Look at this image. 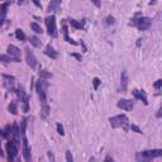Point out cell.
<instances>
[{
  "label": "cell",
  "mask_w": 162,
  "mask_h": 162,
  "mask_svg": "<svg viewBox=\"0 0 162 162\" xmlns=\"http://www.w3.org/2000/svg\"><path fill=\"white\" fill-rule=\"evenodd\" d=\"M17 94H18L19 99L22 100V101H24V100L27 99V95H26V91H24L23 86H19V87H18V91H17Z\"/></svg>",
  "instance_id": "ac0fdd59"
},
{
  "label": "cell",
  "mask_w": 162,
  "mask_h": 162,
  "mask_svg": "<svg viewBox=\"0 0 162 162\" xmlns=\"http://www.w3.org/2000/svg\"><path fill=\"white\" fill-rule=\"evenodd\" d=\"M23 110L26 112V113H27L28 110H29V101H28V98L23 101Z\"/></svg>",
  "instance_id": "83f0119b"
},
{
  "label": "cell",
  "mask_w": 162,
  "mask_h": 162,
  "mask_svg": "<svg viewBox=\"0 0 162 162\" xmlns=\"http://www.w3.org/2000/svg\"><path fill=\"white\" fill-rule=\"evenodd\" d=\"M107 23L110 26V24H114L115 23V19H114V17H112V15H109V17L107 18Z\"/></svg>",
  "instance_id": "1f68e13d"
},
{
  "label": "cell",
  "mask_w": 162,
  "mask_h": 162,
  "mask_svg": "<svg viewBox=\"0 0 162 162\" xmlns=\"http://www.w3.org/2000/svg\"><path fill=\"white\" fill-rule=\"evenodd\" d=\"M128 87V74L127 71H123L120 75V89L122 91H127Z\"/></svg>",
  "instance_id": "ba28073f"
},
{
  "label": "cell",
  "mask_w": 162,
  "mask_h": 162,
  "mask_svg": "<svg viewBox=\"0 0 162 162\" xmlns=\"http://www.w3.org/2000/svg\"><path fill=\"white\" fill-rule=\"evenodd\" d=\"M144 153L151 158H155V157H161L162 156V151L161 149H152V151H144Z\"/></svg>",
  "instance_id": "5bb4252c"
},
{
  "label": "cell",
  "mask_w": 162,
  "mask_h": 162,
  "mask_svg": "<svg viewBox=\"0 0 162 162\" xmlns=\"http://www.w3.org/2000/svg\"><path fill=\"white\" fill-rule=\"evenodd\" d=\"M34 4H36V5H37V6H39V8H42V5H41V4H39L38 1H36V0H34Z\"/></svg>",
  "instance_id": "74e56055"
},
{
  "label": "cell",
  "mask_w": 162,
  "mask_h": 162,
  "mask_svg": "<svg viewBox=\"0 0 162 162\" xmlns=\"http://www.w3.org/2000/svg\"><path fill=\"white\" fill-rule=\"evenodd\" d=\"M109 122H110V125L113 128H119L122 127V115L113 117V118L109 119Z\"/></svg>",
  "instance_id": "9c48e42d"
},
{
  "label": "cell",
  "mask_w": 162,
  "mask_h": 162,
  "mask_svg": "<svg viewBox=\"0 0 162 162\" xmlns=\"http://www.w3.org/2000/svg\"><path fill=\"white\" fill-rule=\"evenodd\" d=\"M136 158H137V162H151V161H152L151 157H148V156L144 153V151L137 153V155H136Z\"/></svg>",
  "instance_id": "8fae6325"
},
{
  "label": "cell",
  "mask_w": 162,
  "mask_h": 162,
  "mask_svg": "<svg viewBox=\"0 0 162 162\" xmlns=\"http://www.w3.org/2000/svg\"><path fill=\"white\" fill-rule=\"evenodd\" d=\"M23 155H24V158H26L27 162H31V151H29V147H28V141L26 137H23Z\"/></svg>",
  "instance_id": "52a82bcc"
},
{
  "label": "cell",
  "mask_w": 162,
  "mask_h": 162,
  "mask_svg": "<svg viewBox=\"0 0 162 162\" xmlns=\"http://www.w3.org/2000/svg\"><path fill=\"white\" fill-rule=\"evenodd\" d=\"M29 42H31L32 46H34V47H37V48H39L41 46H42V42H41L39 38H37L36 36H32V37L29 38Z\"/></svg>",
  "instance_id": "e0dca14e"
},
{
  "label": "cell",
  "mask_w": 162,
  "mask_h": 162,
  "mask_svg": "<svg viewBox=\"0 0 162 162\" xmlns=\"http://www.w3.org/2000/svg\"><path fill=\"white\" fill-rule=\"evenodd\" d=\"M11 134L14 137V141H17V142L20 141V129L18 128V125L15 123L11 125Z\"/></svg>",
  "instance_id": "7c38bea8"
},
{
  "label": "cell",
  "mask_w": 162,
  "mask_h": 162,
  "mask_svg": "<svg viewBox=\"0 0 162 162\" xmlns=\"http://www.w3.org/2000/svg\"><path fill=\"white\" fill-rule=\"evenodd\" d=\"M68 23H70L74 28H76V29H81V28L84 27L82 23H80V22H77V20H75V19H70V20H68Z\"/></svg>",
  "instance_id": "d6986e66"
},
{
  "label": "cell",
  "mask_w": 162,
  "mask_h": 162,
  "mask_svg": "<svg viewBox=\"0 0 162 162\" xmlns=\"http://www.w3.org/2000/svg\"><path fill=\"white\" fill-rule=\"evenodd\" d=\"M161 86H162V80H157L155 82V87L156 89H161Z\"/></svg>",
  "instance_id": "836d02e7"
},
{
  "label": "cell",
  "mask_w": 162,
  "mask_h": 162,
  "mask_svg": "<svg viewBox=\"0 0 162 162\" xmlns=\"http://www.w3.org/2000/svg\"><path fill=\"white\" fill-rule=\"evenodd\" d=\"M117 105H118V108L124 109V110H127V112H129V110H132V109H133V101L132 100H127V99L119 100Z\"/></svg>",
  "instance_id": "5b68a950"
},
{
  "label": "cell",
  "mask_w": 162,
  "mask_h": 162,
  "mask_svg": "<svg viewBox=\"0 0 162 162\" xmlns=\"http://www.w3.org/2000/svg\"><path fill=\"white\" fill-rule=\"evenodd\" d=\"M26 128H27V119L24 118L20 122V133H22L23 137H26Z\"/></svg>",
  "instance_id": "7402d4cb"
},
{
  "label": "cell",
  "mask_w": 162,
  "mask_h": 162,
  "mask_svg": "<svg viewBox=\"0 0 162 162\" xmlns=\"http://www.w3.org/2000/svg\"><path fill=\"white\" fill-rule=\"evenodd\" d=\"M44 53H46L48 57H51V58H57V52H56L55 50H53V47L52 46H46V50H44Z\"/></svg>",
  "instance_id": "4fadbf2b"
},
{
  "label": "cell",
  "mask_w": 162,
  "mask_h": 162,
  "mask_svg": "<svg viewBox=\"0 0 162 162\" xmlns=\"http://www.w3.org/2000/svg\"><path fill=\"white\" fill-rule=\"evenodd\" d=\"M137 27H138V29L139 31H146L147 28L151 26V19L149 18H139L138 20H137V24H136Z\"/></svg>",
  "instance_id": "277c9868"
},
{
  "label": "cell",
  "mask_w": 162,
  "mask_h": 162,
  "mask_svg": "<svg viewBox=\"0 0 162 162\" xmlns=\"http://www.w3.org/2000/svg\"><path fill=\"white\" fill-rule=\"evenodd\" d=\"M72 57H75L79 61H82V57H81V55H79V53H72Z\"/></svg>",
  "instance_id": "e575fe53"
},
{
  "label": "cell",
  "mask_w": 162,
  "mask_h": 162,
  "mask_svg": "<svg viewBox=\"0 0 162 162\" xmlns=\"http://www.w3.org/2000/svg\"><path fill=\"white\" fill-rule=\"evenodd\" d=\"M9 112L11 113V114H17L18 113V110H17V103H15V101H11L10 103V105H9Z\"/></svg>",
  "instance_id": "484cf974"
},
{
  "label": "cell",
  "mask_w": 162,
  "mask_h": 162,
  "mask_svg": "<svg viewBox=\"0 0 162 162\" xmlns=\"http://www.w3.org/2000/svg\"><path fill=\"white\" fill-rule=\"evenodd\" d=\"M46 24H47L48 34L52 36V37H56V36H57V28H56V18H55V15L47 17L46 18Z\"/></svg>",
  "instance_id": "6da1fadb"
},
{
  "label": "cell",
  "mask_w": 162,
  "mask_h": 162,
  "mask_svg": "<svg viewBox=\"0 0 162 162\" xmlns=\"http://www.w3.org/2000/svg\"><path fill=\"white\" fill-rule=\"evenodd\" d=\"M132 92H133V95H134L137 99H139V100L143 101V104H144V105H148V101H147V98H146V94L143 92V90H142V91L133 90Z\"/></svg>",
  "instance_id": "30bf717a"
},
{
  "label": "cell",
  "mask_w": 162,
  "mask_h": 162,
  "mask_svg": "<svg viewBox=\"0 0 162 162\" xmlns=\"http://www.w3.org/2000/svg\"><path fill=\"white\" fill-rule=\"evenodd\" d=\"M39 77L43 79V80H47V79H51L52 75L50 74V72H47L46 70H41L39 71Z\"/></svg>",
  "instance_id": "44dd1931"
},
{
  "label": "cell",
  "mask_w": 162,
  "mask_h": 162,
  "mask_svg": "<svg viewBox=\"0 0 162 162\" xmlns=\"http://www.w3.org/2000/svg\"><path fill=\"white\" fill-rule=\"evenodd\" d=\"M110 162H114V161H113V160H110Z\"/></svg>",
  "instance_id": "60d3db41"
},
{
  "label": "cell",
  "mask_w": 162,
  "mask_h": 162,
  "mask_svg": "<svg viewBox=\"0 0 162 162\" xmlns=\"http://www.w3.org/2000/svg\"><path fill=\"white\" fill-rule=\"evenodd\" d=\"M122 128L124 129V131H128V118L125 117L124 114H122Z\"/></svg>",
  "instance_id": "603a6c76"
},
{
  "label": "cell",
  "mask_w": 162,
  "mask_h": 162,
  "mask_svg": "<svg viewBox=\"0 0 162 162\" xmlns=\"http://www.w3.org/2000/svg\"><path fill=\"white\" fill-rule=\"evenodd\" d=\"M26 61H27V63L31 66V68L37 67V58L34 57L33 52H32L29 48H27V50H26Z\"/></svg>",
  "instance_id": "3957f363"
},
{
  "label": "cell",
  "mask_w": 162,
  "mask_h": 162,
  "mask_svg": "<svg viewBox=\"0 0 162 162\" xmlns=\"http://www.w3.org/2000/svg\"><path fill=\"white\" fill-rule=\"evenodd\" d=\"M66 161L67 162H74V157H72V153L70 151H66Z\"/></svg>",
  "instance_id": "f546056e"
},
{
  "label": "cell",
  "mask_w": 162,
  "mask_h": 162,
  "mask_svg": "<svg viewBox=\"0 0 162 162\" xmlns=\"http://www.w3.org/2000/svg\"><path fill=\"white\" fill-rule=\"evenodd\" d=\"M100 82H101V81H100L99 77H95L94 80H92V84H94V89H95V90H98V89H99Z\"/></svg>",
  "instance_id": "f1b7e54d"
},
{
  "label": "cell",
  "mask_w": 162,
  "mask_h": 162,
  "mask_svg": "<svg viewBox=\"0 0 162 162\" xmlns=\"http://www.w3.org/2000/svg\"><path fill=\"white\" fill-rule=\"evenodd\" d=\"M57 132H58V134H61V136H63L65 134V131H63V127L61 125L60 123L57 124Z\"/></svg>",
  "instance_id": "4dcf8cb0"
},
{
  "label": "cell",
  "mask_w": 162,
  "mask_h": 162,
  "mask_svg": "<svg viewBox=\"0 0 162 162\" xmlns=\"http://www.w3.org/2000/svg\"><path fill=\"white\" fill-rule=\"evenodd\" d=\"M48 114H50V107H48V104H43L42 109H41V118H47Z\"/></svg>",
  "instance_id": "2e32d148"
},
{
  "label": "cell",
  "mask_w": 162,
  "mask_h": 162,
  "mask_svg": "<svg viewBox=\"0 0 162 162\" xmlns=\"http://www.w3.org/2000/svg\"><path fill=\"white\" fill-rule=\"evenodd\" d=\"M6 151H8V161L9 162H14L15 156L18 155V147L14 144L13 141H10L6 144Z\"/></svg>",
  "instance_id": "7a4b0ae2"
},
{
  "label": "cell",
  "mask_w": 162,
  "mask_h": 162,
  "mask_svg": "<svg viewBox=\"0 0 162 162\" xmlns=\"http://www.w3.org/2000/svg\"><path fill=\"white\" fill-rule=\"evenodd\" d=\"M15 37H17L19 41H26V34L22 29H17L15 31Z\"/></svg>",
  "instance_id": "d4e9b609"
},
{
  "label": "cell",
  "mask_w": 162,
  "mask_h": 162,
  "mask_svg": "<svg viewBox=\"0 0 162 162\" xmlns=\"http://www.w3.org/2000/svg\"><path fill=\"white\" fill-rule=\"evenodd\" d=\"M0 61H3V62H19V58H14L8 55H1L0 56Z\"/></svg>",
  "instance_id": "9a60e30c"
},
{
  "label": "cell",
  "mask_w": 162,
  "mask_h": 162,
  "mask_svg": "<svg viewBox=\"0 0 162 162\" xmlns=\"http://www.w3.org/2000/svg\"><path fill=\"white\" fill-rule=\"evenodd\" d=\"M31 28L36 32V33H42V32H43L42 27H41L39 24H37V23H31Z\"/></svg>",
  "instance_id": "cb8c5ba5"
},
{
  "label": "cell",
  "mask_w": 162,
  "mask_h": 162,
  "mask_svg": "<svg viewBox=\"0 0 162 162\" xmlns=\"http://www.w3.org/2000/svg\"><path fill=\"white\" fill-rule=\"evenodd\" d=\"M3 77L5 79V80H8V81H14V77H13V76H9V75H4Z\"/></svg>",
  "instance_id": "d590c367"
},
{
  "label": "cell",
  "mask_w": 162,
  "mask_h": 162,
  "mask_svg": "<svg viewBox=\"0 0 162 162\" xmlns=\"http://www.w3.org/2000/svg\"><path fill=\"white\" fill-rule=\"evenodd\" d=\"M8 53H9V56H11V57H14V58L20 57V50L17 46H14V44H9V46H8Z\"/></svg>",
  "instance_id": "8992f818"
},
{
  "label": "cell",
  "mask_w": 162,
  "mask_h": 162,
  "mask_svg": "<svg viewBox=\"0 0 162 162\" xmlns=\"http://www.w3.org/2000/svg\"><path fill=\"white\" fill-rule=\"evenodd\" d=\"M60 5H61L60 1H51L50 5H48V10H50V11H55V10L58 9Z\"/></svg>",
  "instance_id": "ffe728a7"
},
{
  "label": "cell",
  "mask_w": 162,
  "mask_h": 162,
  "mask_svg": "<svg viewBox=\"0 0 162 162\" xmlns=\"http://www.w3.org/2000/svg\"><path fill=\"white\" fill-rule=\"evenodd\" d=\"M0 156H4V152H3V149H1V146H0Z\"/></svg>",
  "instance_id": "f35d334b"
},
{
  "label": "cell",
  "mask_w": 162,
  "mask_h": 162,
  "mask_svg": "<svg viewBox=\"0 0 162 162\" xmlns=\"http://www.w3.org/2000/svg\"><path fill=\"white\" fill-rule=\"evenodd\" d=\"M65 39H66V42H68V43H71V44H77V43H76V42H75V41H74V39H72V38H70V37H68V36H65Z\"/></svg>",
  "instance_id": "d6a6232c"
},
{
  "label": "cell",
  "mask_w": 162,
  "mask_h": 162,
  "mask_svg": "<svg viewBox=\"0 0 162 162\" xmlns=\"http://www.w3.org/2000/svg\"><path fill=\"white\" fill-rule=\"evenodd\" d=\"M90 162H96V161H95V158H94V157H91V158H90Z\"/></svg>",
  "instance_id": "ab89813d"
},
{
  "label": "cell",
  "mask_w": 162,
  "mask_h": 162,
  "mask_svg": "<svg viewBox=\"0 0 162 162\" xmlns=\"http://www.w3.org/2000/svg\"><path fill=\"white\" fill-rule=\"evenodd\" d=\"M129 128H131L133 132H136V133H139V134L142 133V129H141V128L138 127V125H136V124H132V125H131V127H129Z\"/></svg>",
  "instance_id": "4316f807"
},
{
  "label": "cell",
  "mask_w": 162,
  "mask_h": 162,
  "mask_svg": "<svg viewBox=\"0 0 162 162\" xmlns=\"http://www.w3.org/2000/svg\"><path fill=\"white\" fill-rule=\"evenodd\" d=\"M62 32L65 33V36H67V27H66V24H63V27H62Z\"/></svg>",
  "instance_id": "8d00e7d4"
}]
</instances>
